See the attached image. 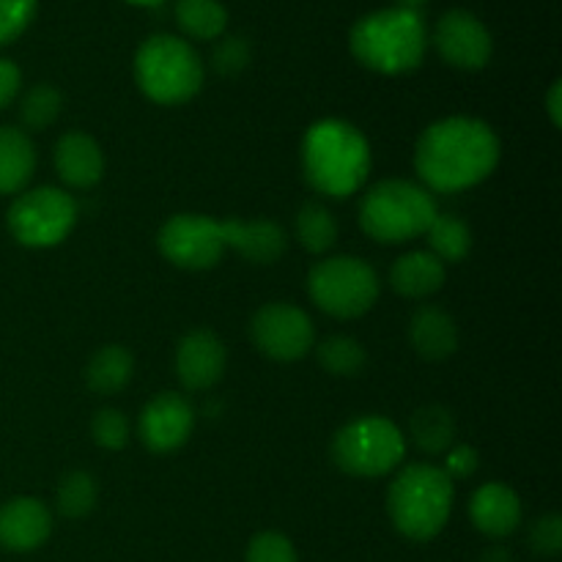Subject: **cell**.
Wrapping results in <instances>:
<instances>
[{
  "instance_id": "1",
  "label": "cell",
  "mask_w": 562,
  "mask_h": 562,
  "mask_svg": "<svg viewBox=\"0 0 562 562\" xmlns=\"http://www.w3.org/2000/svg\"><path fill=\"white\" fill-rule=\"evenodd\" d=\"M503 148L486 121L448 115L423 130L415 146V170L428 192H464L497 170Z\"/></svg>"
},
{
  "instance_id": "2",
  "label": "cell",
  "mask_w": 562,
  "mask_h": 562,
  "mask_svg": "<svg viewBox=\"0 0 562 562\" xmlns=\"http://www.w3.org/2000/svg\"><path fill=\"white\" fill-rule=\"evenodd\" d=\"M371 143L344 119H322L302 137V170L318 195L349 198L371 176Z\"/></svg>"
},
{
  "instance_id": "3",
  "label": "cell",
  "mask_w": 562,
  "mask_h": 562,
  "mask_svg": "<svg viewBox=\"0 0 562 562\" xmlns=\"http://www.w3.org/2000/svg\"><path fill=\"white\" fill-rule=\"evenodd\" d=\"M349 49L366 69L379 75H406L423 64L428 53V27L420 11L379 9L355 22Z\"/></svg>"
},
{
  "instance_id": "4",
  "label": "cell",
  "mask_w": 562,
  "mask_h": 562,
  "mask_svg": "<svg viewBox=\"0 0 562 562\" xmlns=\"http://www.w3.org/2000/svg\"><path fill=\"white\" fill-rule=\"evenodd\" d=\"M453 481L437 464H409L387 488V514L395 530L417 543L434 541L453 514Z\"/></svg>"
},
{
  "instance_id": "5",
  "label": "cell",
  "mask_w": 562,
  "mask_h": 562,
  "mask_svg": "<svg viewBox=\"0 0 562 562\" xmlns=\"http://www.w3.org/2000/svg\"><path fill=\"white\" fill-rule=\"evenodd\" d=\"M439 214L437 201L423 184L406 179H384L366 190L357 206L360 228L379 245H404L426 236Z\"/></svg>"
},
{
  "instance_id": "6",
  "label": "cell",
  "mask_w": 562,
  "mask_h": 562,
  "mask_svg": "<svg viewBox=\"0 0 562 562\" xmlns=\"http://www.w3.org/2000/svg\"><path fill=\"white\" fill-rule=\"evenodd\" d=\"M206 80L201 55L190 42L170 33L148 36L135 53V82L151 102L176 108L198 97Z\"/></svg>"
},
{
  "instance_id": "7",
  "label": "cell",
  "mask_w": 562,
  "mask_h": 562,
  "mask_svg": "<svg viewBox=\"0 0 562 562\" xmlns=\"http://www.w3.org/2000/svg\"><path fill=\"white\" fill-rule=\"evenodd\" d=\"M329 456L346 475L384 477L404 461L406 437L387 417H357L335 431Z\"/></svg>"
},
{
  "instance_id": "8",
  "label": "cell",
  "mask_w": 562,
  "mask_h": 562,
  "mask_svg": "<svg viewBox=\"0 0 562 562\" xmlns=\"http://www.w3.org/2000/svg\"><path fill=\"white\" fill-rule=\"evenodd\" d=\"M313 305L333 318H360L382 294L376 269L357 256H333L318 261L307 274Z\"/></svg>"
},
{
  "instance_id": "9",
  "label": "cell",
  "mask_w": 562,
  "mask_h": 562,
  "mask_svg": "<svg viewBox=\"0 0 562 562\" xmlns=\"http://www.w3.org/2000/svg\"><path fill=\"white\" fill-rule=\"evenodd\" d=\"M75 198L60 187L49 184L22 190L5 212L9 234L14 236L16 245L31 247V250H47V247L60 245L75 231Z\"/></svg>"
},
{
  "instance_id": "10",
  "label": "cell",
  "mask_w": 562,
  "mask_h": 562,
  "mask_svg": "<svg viewBox=\"0 0 562 562\" xmlns=\"http://www.w3.org/2000/svg\"><path fill=\"white\" fill-rule=\"evenodd\" d=\"M159 256L173 267L187 272H203L223 261L225 239L223 223L212 220L209 214H173L165 220L157 234Z\"/></svg>"
},
{
  "instance_id": "11",
  "label": "cell",
  "mask_w": 562,
  "mask_h": 562,
  "mask_svg": "<svg viewBox=\"0 0 562 562\" xmlns=\"http://www.w3.org/2000/svg\"><path fill=\"white\" fill-rule=\"evenodd\" d=\"M250 340L269 360L294 362L316 346V327L302 307L291 302H267L252 313Z\"/></svg>"
},
{
  "instance_id": "12",
  "label": "cell",
  "mask_w": 562,
  "mask_h": 562,
  "mask_svg": "<svg viewBox=\"0 0 562 562\" xmlns=\"http://www.w3.org/2000/svg\"><path fill=\"white\" fill-rule=\"evenodd\" d=\"M434 47L439 58L461 71H477L492 60L494 42L488 27L464 9L445 11L434 25Z\"/></svg>"
},
{
  "instance_id": "13",
  "label": "cell",
  "mask_w": 562,
  "mask_h": 562,
  "mask_svg": "<svg viewBox=\"0 0 562 562\" xmlns=\"http://www.w3.org/2000/svg\"><path fill=\"white\" fill-rule=\"evenodd\" d=\"M195 428V409L179 393H159L143 406L137 417V437L151 453H173Z\"/></svg>"
},
{
  "instance_id": "14",
  "label": "cell",
  "mask_w": 562,
  "mask_h": 562,
  "mask_svg": "<svg viewBox=\"0 0 562 562\" xmlns=\"http://www.w3.org/2000/svg\"><path fill=\"white\" fill-rule=\"evenodd\" d=\"M225 366H228V351L212 329H192L179 340L176 376L184 390H192V393L212 390L223 379Z\"/></svg>"
},
{
  "instance_id": "15",
  "label": "cell",
  "mask_w": 562,
  "mask_h": 562,
  "mask_svg": "<svg viewBox=\"0 0 562 562\" xmlns=\"http://www.w3.org/2000/svg\"><path fill=\"white\" fill-rule=\"evenodd\" d=\"M53 536V510L38 497H14L0 505V549L14 554L36 552Z\"/></svg>"
},
{
  "instance_id": "16",
  "label": "cell",
  "mask_w": 562,
  "mask_h": 562,
  "mask_svg": "<svg viewBox=\"0 0 562 562\" xmlns=\"http://www.w3.org/2000/svg\"><path fill=\"white\" fill-rule=\"evenodd\" d=\"M470 521L486 538L503 541L521 525V499L505 483H483L470 497Z\"/></svg>"
},
{
  "instance_id": "17",
  "label": "cell",
  "mask_w": 562,
  "mask_h": 562,
  "mask_svg": "<svg viewBox=\"0 0 562 562\" xmlns=\"http://www.w3.org/2000/svg\"><path fill=\"white\" fill-rule=\"evenodd\" d=\"M53 165L66 187L91 190L104 176V151L86 132H66L55 143Z\"/></svg>"
},
{
  "instance_id": "18",
  "label": "cell",
  "mask_w": 562,
  "mask_h": 562,
  "mask_svg": "<svg viewBox=\"0 0 562 562\" xmlns=\"http://www.w3.org/2000/svg\"><path fill=\"white\" fill-rule=\"evenodd\" d=\"M223 239L225 247H231L245 261L258 263V267L278 263L289 250V234L272 220H252V223L223 220Z\"/></svg>"
},
{
  "instance_id": "19",
  "label": "cell",
  "mask_w": 562,
  "mask_h": 562,
  "mask_svg": "<svg viewBox=\"0 0 562 562\" xmlns=\"http://www.w3.org/2000/svg\"><path fill=\"white\" fill-rule=\"evenodd\" d=\"M409 344L423 360H448L459 349V327H456V318L437 305L417 307L409 318Z\"/></svg>"
},
{
  "instance_id": "20",
  "label": "cell",
  "mask_w": 562,
  "mask_h": 562,
  "mask_svg": "<svg viewBox=\"0 0 562 562\" xmlns=\"http://www.w3.org/2000/svg\"><path fill=\"white\" fill-rule=\"evenodd\" d=\"M448 280V267L431 256L428 250H412L406 256L395 258L390 267V285L395 294L406 296V300H426L434 296Z\"/></svg>"
},
{
  "instance_id": "21",
  "label": "cell",
  "mask_w": 562,
  "mask_h": 562,
  "mask_svg": "<svg viewBox=\"0 0 562 562\" xmlns=\"http://www.w3.org/2000/svg\"><path fill=\"white\" fill-rule=\"evenodd\" d=\"M36 173V146L16 126H0V195H20Z\"/></svg>"
},
{
  "instance_id": "22",
  "label": "cell",
  "mask_w": 562,
  "mask_h": 562,
  "mask_svg": "<svg viewBox=\"0 0 562 562\" xmlns=\"http://www.w3.org/2000/svg\"><path fill=\"white\" fill-rule=\"evenodd\" d=\"M135 376V357L126 346L108 344L93 351L86 366V384L97 395H115Z\"/></svg>"
},
{
  "instance_id": "23",
  "label": "cell",
  "mask_w": 562,
  "mask_h": 562,
  "mask_svg": "<svg viewBox=\"0 0 562 562\" xmlns=\"http://www.w3.org/2000/svg\"><path fill=\"white\" fill-rule=\"evenodd\" d=\"M409 439L426 456H445L456 442V417L448 406L426 404L409 417Z\"/></svg>"
},
{
  "instance_id": "24",
  "label": "cell",
  "mask_w": 562,
  "mask_h": 562,
  "mask_svg": "<svg viewBox=\"0 0 562 562\" xmlns=\"http://www.w3.org/2000/svg\"><path fill=\"white\" fill-rule=\"evenodd\" d=\"M173 14L181 33L198 42H214L228 27V11L220 0H179Z\"/></svg>"
},
{
  "instance_id": "25",
  "label": "cell",
  "mask_w": 562,
  "mask_h": 562,
  "mask_svg": "<svg viewBox=\"0 0 562 562\" xmlns=\"http://www.w3.org/2000/svg\"><path fill=\"white\" fill-rule=\"evenodd\" d=\"M294 236L307 252L324 256L338 241V220H335V214L324 203L311 201L305 206H300V212H296Z\"/></svg>"
},
{
  "instance_id": "26",
  "label": "cell",
  "mask_w": 562,
  "mask_h": 562,
  "mask_svg": "<svg viewBox=\"0 0 562 562\" xmlns=\"http://www.w3.org/2000/svg\"><path fill=\"white\" fill-rule=\"evenodd\" d=\"M428 252L437 256L439 261L448 267V263H461L472 250V231L456 214H437L434 223L426 231Z\"/></svg>"
},
{
  "instance_id": "27",
  "label": "cell",
  "mask_w": 562,
  "mask_h": 562,
  "mask_svg": "<svg viewBox=\"0 0 562 562\" xmlns=\"http://www.w3.org/2000/svg\"><path fill=\"white\" fill-rule=\"evenodd\" d=\"M316 349V360L329 376H357V373L366 368L368 355L362 349L360 340H355L351 335H329L322 344L313 346Z\"/></svg>"
},
{
  "instance_id": "28",
  "label": "cell",
  "mask_w": 562,
  "mask_h": 562,
  "mask_svg": "<svg viewBox=\"0 0 562 562\" xmlns=\"http://www.w3.org/2000/svg\"><path fill=\"white\" fill-rule=\"evenodd\" d=\"M99 486L97 477L86 470H71L60 477L55 488V505L66 519H86L97 508Z\"/></svg>"
},
{
  "instance_id": "29",
  "label": "cell",
  "mask_w": 562,
  "mask_h": 562,
  "mask_svg": "<svg viewBox=\"0 0 562 562\" xmlns=\"http://www.w3.org/2000/svg\"><path fill=\"white\" fill-rule=\"evenodd\" d=\"M64 113V93L49 82L27 88L20 99V121L25 132H44L55 124Z\"/></svg>"
},
{
  "instance_id": "30",
  "label": "cell",
  "mask_w": 562,
  "mask_h": 562,
  "mask_svg": "<svg viewBox=\"0 0 562 562\" xmlns=\"http://www.w3.org/2000/svg\"><path fill=\"white\" fill-rule=\"evenodd\" d=\"M91 437L104 450H124L130 445V420L119 409H99L91 420Z\"/></svg>"
},
{
  "instance_id": "31",
  "label": "cell",
  "mask_w": 562,
  "mask_h": 562,
  "mask_svg": "<svg viewBox=\"0 0 562 562\" xmlns=\"http://www.w3.org/2000/svg\"><path fill=\"white\" fill-rule=\"evenodd\" d=\"M245 562H300V558H296L294 543L283 532L267 530L250 538Z\"/></svg>"
},
{
  "instance_id": "32",
  "label": "cell",
  "mask_w": 562,
  "mask_h": 562,
  "mask_svg": "<svg viewBox=\"0 0 562 562\" xmlns=\"http://www.w3.org/2000/svg\"><path fill=\"white\" fill-rule=\"evenodd\" d=\"M38 0H0V47L16 42L36 16Z\"/></svg>"
},
{
  "instance_id": "33",
  "label": "cell",
  "mask_w": 562,
  "mask_h": 562,
  "mask_svg": "<svg viewBox=\"0 0 562 562\" xmlns=\"http://www.w3.org/2000/svg\"><path fill=\"white\" fill-rule=\"evenodd\" d=\"M250 58H252V49H250V44H247L245 36H225L223 42L214 47L212 66L217 75L234 77V75H239V71L247 69Z\"/></svg>"
},
{
  "instance_id": "34",
  "label": "cell",
  "mask_w": 562,
  "mask_h": 562,
  "mask_svg": "<svg viewBox=\"0 0 562 562\" xmlns=\"http://www.w3.org/2000/svg\"><path fill=\"white\" fill-rule=\"evenodd\" d=\"M527 543L541 558H558L562 552V516L547 514L538 516L527 530Z\"/></svg>"
},
{
  "instance_id": "35",
  "label": "cell",
  "mask_w": 562,
  "mask_h": 562,
  "mask_svg": "<svg viewBox=\"0 0 562 562\" xmlns=\"http://www.w3.org/2000/svg\"><path fill=\"white\" fill-rule=\"evenodd\" d=\"M477 467H481V459H477V450L470 448V445H453V448L445 453V475L450 481H461V477L475 475Z\"/></svg>"
},
{
  "instance_id": "36",
  "label": "cell",
  "mask_w": 562,
  "mask_h": 562,
  "mask_svg": "<svg viewBox=\"0 0 562 562\" xmlns=\"http://www.w3.org/2000/svg\"><path fill=\"white\" fill-rule=\"evenodd\" d=\"M20 88H22L20 66L9 58H0V110H5L16 97H20Z\"/></svg>"
},
{
  "instance_id": "37",
  "label": "cell",
  "mask_w": 562,
  "mask_h": 562,
  "mask_svg": "<svg viewBox=\"0 0 562 562\" xmlns=\"http://www.w3.org/2000/svg\"><path fill=\"white\" fill-rule=\"evenodd\" d=\"M547 113L552 126H562V82L554 80L547 93Z\"/></svg>"
},
{
  "instance_id": "38",
  "label": "cell",
  "mask_w": 562,
  "mask_h": 562,
  "mask_svg": "<svg viewBox=\"0 0 562 562\" xmlns=\"http://www.w3.org/2000/svg\"><path fill=\"white\" fill-rule=\"evenodd\" d=\"M483 562H514V558H510V552L505 547H492L483 554Z\"/></svg>"
},
{
  "instance_id": "39",
  "label": "cell",
  "mask_w": 562,
  "mask_h": 562,
  "mask_svg": "<svg viewBox=\"0 0 562 562\" xmlns=\"http://www.w3.org/2000/svg\"><path fill=\"white\" fill-rule=\"evenodd\" d=\"M426 3L428 0H395V5H398V9H409V11H420Z\"/></svg>"
},
{
  "instance_id": "40",
  "label": "cell",
  "mask_w": 562,
  "mask_h": 562,
  "mask_svg": "<svg viewBox=\"0 0 562 562\" xmlns=\"http://www.w3.org/2000/svg\"><path fill=\"white\" fill-rule=\"evenodd\" d=\"M126 3H132V5H159V3H165V0H126Z\"/></svg>"
}]
</instances>
